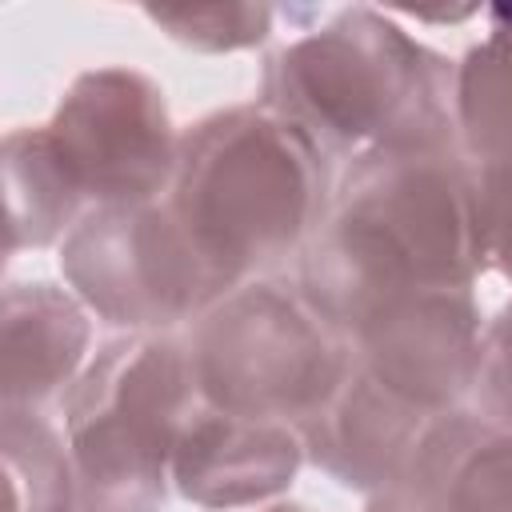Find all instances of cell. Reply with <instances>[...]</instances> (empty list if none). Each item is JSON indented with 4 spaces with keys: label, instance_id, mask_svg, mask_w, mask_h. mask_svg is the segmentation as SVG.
I'll return each mask as SVG.
<instances>
[{
    "label": "cell",
    "instance_id": "12",
    "mask_svg": "<svg viewBox=\"0 0 512 512\" xmlns=\"http://www.w3.org/2000/svg\"><path fill=\"white\" fill-rule=\"evenodd\" d=\"M396 492L412 512H512V432L480 412H440Z\"/></svg>",
    "mask_w": 512,
    "mask_h": 512
},
{
    "label": "cell",
    "instance_id": "5",
    "mask_svg": "<svg viewBox=\"0 0 512 512\" xmlns=\"http://www.w3.org/2000/svg\"><path fill=\"white\" fill-rule=\"evenodd\" d=\"M184 364L200 404L300 428L340 388L352 348L300 292L240 284L200 312Z\"/></svg>",
    "mask_w": 512,
    "mask_h": 512
},
{
    "label": "cell",
    "instance_id": "9",
    "mask_svg": "<svg viewBox=\"0 0 512 512\" xmlns=\"http://www.w3.org/2000/svg\"><path fill=\"white\" fill-rule=\"evenodd\" d=\"M492 36L456 76L452 120L472 180L484 260L512 280V8H492Z\"/></svg>",
    "mask_w": 512,
    "mask_h": 512
},
{
    "label": "cell",
    "instance_id": "6",
    "mask_svg": "<svg viewBox=\"0 0 512 512\" xmlns=\"http://www.w3.org/2000/svg\"><path fill=\"white\" fill-rule=\"evenodd\" d=\"M60 272L84 304L124 328H168L224 300L160 196L92 208L64 236Z\"/></svg>",
    "mask_w": 512,
    "mask_h": 512
},
{
    "label": "cell",
    "instance_id": "13",
    "mask_svg": "<svg viewBox=\"0 0 512 512\" xmlns=\"http://www.w3.org/2000/svg\"><path fill=\"white\" fill-rule=\"evenodd\" d=\"M84 308L56 284H12L4 292V408H36L64 396L88 348Z\"/></svg>",
    "mask_w": 512,
    "mask_h": 512
},
{
    "label": "cell",
    "instance_id": "11",
    "mask_svg": "<svg viewBox=\"0 0 512 512\" xmlns=\"http://www.w3.org/2000/svg\"><path fill=\"white\" fill-rule=\"evenodd\" d=\"M432 420L436 416L400 400L352 360L328 404L300 424V440L332 480L384 496L400 488L404 464Z\"/></svg>",
    "mask_w": 512,
    "mask_h": 512
},
{
    "label": "cell",
    "instance_id": "2",
    "mask_svg": "<svg viewBox=\"0 0 512 512\" xmlns=\"http://www.w3.org/2000/svg\"><path fill=\"white\" fill-rule=\"evenodd\" d=\"M160 200L228 296L316 232L328 208L324 156L272 108L216 112L180 136Z\"/></svg>",
    "mask_w": 512,
    "mask_h": 512
},
{
    "label": "cell",
    "instance_id": "14",
    "mask_svg": "<svg viewBox=\"0 0 512 512\" xmlns=\"http://www.w3.org/2000/svg\"><path fill=\"white\" fill-rule=\"evenodd\" d=\"M4 184H8V252L40 248L68 236L80 220V204L60 180L40 128H16L4 136Z\"/></svg>",
    "mask_w": 512,
    "mask_h": 512
},
{
    "label": "cell",
    "instance_id": "19",
    "mask_svg": "<svg viewBox=\"0 0 512 512\" xmlns=\"http://www.w3.org/2000/svg\"><path fill=\"white\" fill-rule=\"evenodd\" d=\"M268 512H308V508H296V504H276V508H268Z\"/></svg>",
    "mask_w": 512,
    "mask_h": 512
},
{
    "label": "cell",
    "instance_id": "16",
    "mask_svg": "<svg viewBox=\"0 0 512 512\" xmlns=\"http://www.w3.org/2000/svg\"><path fill=\"white\" fill-rule=\"evenodd\" d=\"M148 16L172 28L176 40L196 48H244L268 36V8H192V12L148 8Z\"/></svg>",
    "mask_w": 512,
    "mask_h": 512
},
{
    "label": "cell",
    "instance_id": "17",
    "mask_svg": "<svg viewBox=\"0 0 512 512\" xmlns=\"http://www.w3.org/2000/svg\"><path fill=\"white\" fill-rule=\"evenodd\" d=\"M472 392H476L480 416L512 432V300L480 336Z\"/></svg>",
    "mask_w": 512,
    "mask_h": 512
},
{
    "label": "cell",
    "instance_id": "8",
    "mask_svg": "<svg viewBox=\"0 0 512 512\" xmlns=\"http://www.w3.org/2000/svg\"><path fill=\"white\" fill-rule=\"evenodd\" d=\"M344 340L372 380L420 412L440 416L464 388H472L480 352L472 288H432L380 300L344 332Z\"/></svg>",
    "mask_w": 512,
    "mask_h": 512
},
{
    "label": "cell",
    "instance_id": "1",
    "mask_svg": "<svg viewBox=\"0 0 512 512\" xmlns=\"http://www.w3.org/2000/svg\"><path fill=\"white\" fill-rule=\"evenodd\" d=\"M480 268V216L456 136L416 140L352 160L304 248L300 296L344 336L380 300L472 288Z\"/></svg>",
    "mask_w": 512,
    "mask_h": 512
},
{
    "label": "cell",
    "instance_id": "7",
    "mask_svg": "<svg viewBox=\"0 0 512 512\" xmlns=\"http://www.w3.org/2000/svg\"><path fill=\"white\" fill-rule=\"evenodd\" d=\"M48 160L76 204L112 208L164 196L176 168V136L160 88L140 72H84L40 128Z\"/></svg>",
    "mask_w": 512,
    "mask_h": 512
},
{
    "label": "cell",
    "instance_id": "18",
    "mask_svg": "<svg viewBox=\"0 0 512 512\" xmlns=\"http://www.w3.org/2000/svg\"><path fill=\"white\" fill-rule=\"evenodd\" d=\"M368 512H412V508H408V500L400 492H384V496H376L368 504Z\"/></svg>",
    "mask_w": 512,
    "mask_h": 512
},
{
    "label": "cell",
    "instance_id": "10",
    "mask_svg": "<svg viewBox=\"0 0 512 512\" xmlns=\"http://www.w3.org/2000/svg\"><path fill=\"white\" fill-rule=\"evenodd\" d=\"M300 456V428L216 412L192 400L172 448V484L200 508H248L284 492Z\"/></svg>",
    "mask_w": 512,
    "mask_h": 512
},
{
    "label": "cell",
    "instance_id": "15",
    "mask_svg": "<svg viewBox=\"0 0 512 512\" xmlns=\"http://www.w3.org/2000/svg\"><path fill=\"white\" fill-rule=\"evenodd\" d=\"M4 472L12 512H76L68 444L36 408H4Z\"/></svg>",
    "mask_w": 512,
    "mask_h": 512
},
{
    "label": "cell",
    "instance_id": "3",
    "mask_svg": "<svg viewBox=\"0 0 512 512\" xmlns=\"http://www.w3.org/2000/svg\"><path fill=\"white\" fill-rule=\"evenodd\" d=\"M452 68L368 8L284 48L264 72V108L284 116L324 160L452 140Z\"/></svg>",
    "mask_w": 512,
    "mask_h": 512
},
{
    "label": "cell",
    "instance_id": "4",
    "mask_svg": "<svg viewBox=\"0 0 512 512\" xmlns=\"http://www.w3.org/2000/svg\"><path fill=\"white\" fill-rule=\"evenodd\" d=\"M192 400L184 344L144 332L104 344L60 396L76 512H160Z\"/></svg>",
    "mask_w": 512,
    "mask_h": 512
}]
</instances>
